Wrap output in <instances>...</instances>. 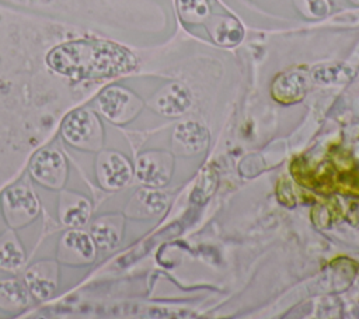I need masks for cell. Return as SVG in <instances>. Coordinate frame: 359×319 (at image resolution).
<instances>
[{
	"instance_id": "5bb4252c",
	"label": "cell",
	"mask_w": 359,
	"mask_h": 319,
	"mask_svg": "<svg viewBox=\"0 0 359 319\" xmlns=\"http://www.w3.org/2000/svg\"><path fill=\"white\" fill-rule=\"evenodd\" d=\"M243 38V28L233 20L223 21L216 30V41L223 45H234Z\"/></svg>"
},
{
	"instance_id": "52a82bcc",
	"label": "cell",
	"mask_w": 359,
	"mask_h": 319,
	"mask_svg": "<svg viewBox=\"0 0 359 319\" xmlns=\"http://www.w3.org/2000/svg\"><path fill=\"white\" fill-rule=\"evenodd\" d=\"M306 91L304 77L297 73L282 74L273 82L272 94L280 103L299 101Z\"/></svg>"
},
{
	"instance_id": "e0dca14e",
	"label": "cell",
	"mask_w": 359,
	"mask_h": 319,
	"mask_svg": "<svg viewBox=\"0 0 359 319\" xmlns=\"http://www.w3.org/2000/svg\"><path fill=\"white\" fill-rule=\"evenodd\" d=\"M27 278H28L29 288L32 289V292H34L36 297H39V298H48V297L52 294L53 285H52L48 280H45V278H42V277H36L32 271L28 273Z\"/></svg>"
},
{
	"instance_id": "8fae6325",
	"label": "cell",
	"mask_w": 359,
	"mask_h": 319,
	"mask_svg": "<svg viewBox=\"0 0 359 319\" xmlns=\"http://www.w3.org/2000/svg\"><path fill=\"white\" fill-rule=\"evenodd\" d=\"M353 76V69L344 63L324 65L313 72V79L318 83H341L348 82Z\"/></svg>"
},
{
	"instance_id": "2e32d148",
	"label": "cell",
	"mask_w": 359,
	"mask_h": 319,
	"mask_svg": "<svg viewBox=\"0 0 359 319\" xmlns=\"http://www.w3.org/2000/svg\"><path fill=\"white\" fill-rule=\"evenodd\" d=\"M90 216V205L87 201L81 200L80 202H77L76 205H73L72 208H69L63 216L65 223L72 225V226H79V225H84L87 222Z\"/></svg>"
},
{
	"instance_id": "ffe728a7",
	"label": "cell",
	"mask_w": 359,
	"mask_h": 319,
	"mask_svg": "<svg viewBox=\"0 0 359 319\" xmlns=\"http://www.w3.org/2000/svg\"><path fill=\"white\" fill-rule=\"evenodd\" d=\"M311 11L317 15H323L327 13L328 10V6H327V1L325 0H307Z\"/></svg>"
},
{
	"instance_id": "8992f818",
	"label": "cell",
	"mask_w": 359,
	"mask_h": 319,
	"mask_svg": "<svg viewBox=\"0 0 359 319\" xmlns=\"http://www.w3.org/2000/svg\"><path fill=\"white\" fill-rule=\"evenodd\" d=\"M130 98V94L122 89H108L100 96L98 104L107 118L115 122H121L125 119Z\"/></svg>"
},
{
	"instance_id": "ba28073f",
	"label": "cell",
	"mask_w": 359,
	"mask_h": 319,
	"mask_svg": "<svg viewBox=\"0 0 359 319\" xmlns=\"http://www.w3.org/2000/svg\"><path fill=\"white\" fill-rule=\"evenodd\" d=\"M191 103L188 90L181 84H171L157 98V108L165 115L182 114Z\"/></svg>"
},
{
	"instance_id": "30bf717a",
	"label": "cell",
	"mask_w": 359,
	"mask_h": 319,
	"mask_svg": "<svg viewBox=\"0 0 359 319\" xmlns=\"http://www.w3.org/2000/svg\"><path fill=\"white\" fill-rule=\"evenodd\" d=\"M6 204L14 212H25L32 216L38 211V201L32 191L25 187H17L7 193Z\"/></svg>"
},
{
	"instance_id": "6da1fadb",
	"label": "cell",
	"mask_w": 359,
	"mask_h": 319,
	"mask_svg": "<svg viewBox=\"0 0 359 319\" xmlns=\"http://www.w3.org/2000/svg\"><path fill=\"white\" fill-rule=\"evenodd\" d=\"M46 62L55 72L80 79H107L135 69V56L123 46L100 39H80L53 48Z\"/></svg>"
},
{
	"instance_id": "3957f363",
	"label": "cell",
	"mask_w": 359,
	"mask_h": 319,
	"mask_svg": "<svg viewBox=\"0 0 359 319\" xmlns=\"http://www.w3.org/2000/svg\"><path fill=\"white\" fill-rule=\"evenodd\" d=\"M97 132L94 117L86 110H77L67 115L62 125L65 139L74 146H88Z\"/></svg>"
},
{
	"instance_id": "9c48e42d",
	"label": "cell",
	"mask_w": 359,
	"mask_h": 319,
	"mask_svg": "<svg viewBox=\"0 0 359 319\" xmlns=\"http://www.w3.org/2000/svg\"><path fill=\"white\" fill-rule=\"evenodd\" d=\"M175 138L180 141V143H182L187 149L189 150H201L206 146L208 143V132L206 129L196 124V122H187V124H181L177 128L175 132Z\"/></svg>"
},
{
	"instance_id": "4fadbf2b",
	"label": "cell",
	"mask_w": 359,
	"mask_h": 319,
	"mask_svg": "<svg viewBox=\"0 0 359 319\" xmlns=\"http://www.w3.org/2000/svg\"><path fill=\"white\" fill-rule=\"evenodd\" d=\"M65 243L66 246L74 249L84 259H93L94 256L93 242L90 236L83 232H69L65 237Z\"/></svg>"
},
{
	"instance_id": "7c38bea8",
	"label": "cell",
	"mask_w": 359,
	"mask_h": 319,
	"mask_svg": "<svg viewBox=\"0 0 359 319\" xmlns=\"http://www.w3.org/2000/svg\"><path fill=\"white\" fill-rule=\"evenodd\" d=\"M178 10L187 21H199L208 15L209 7L206 0H178Z\"/></svg>"
},
{
	"instance_id": "7a4b0ae2",
	"label": "cell",
	"mask_w": 359,
	"mask_h": 319,
	"mask_svg": "<svg viewBox=\"0 0 359 319\" xmlns=\"http://www.w3.org/2000/svg\"><path fill=\"white\" fill-rule=\"evenodd\" d=\"M31 174L36 181L48 187H59L66 176V163L63 156L50 149L38 152L31 160Z\"/></svg>"
},
{
	"instance_id": "d6986e66",
	"label": "cell",
	"mask_w": 359,
	"mask_h": 319,
	"mask_svg": "<svg viewBox=\"0 0 359 319\" xmlns=\"http://www.w3.org/2000/svg\"><path fill=\"white\" fill-rule=\"evenodd\" d=\"M144 202L147 205V209L153 214H160L167 207V197L161 193L157 191H149L146 193Z\"/></svg>"
},
{
	"instance_id": "ac0fdd59",
	"label": "cell",
	"mask_w": 359,
	"mask_h": 319,
	"mask_svg": "<svg viewBox=\"0 0 359 319\" xmlns=\"http://www.w3.org/2000/svg\"><path fill=\"white\" fill-rule=\"evenodd\" d=\"M22 261V254L14 247V245L7 243L1 250H0V264L11 268L17 267Z\"/></svg>"
},
{
	"instance_id": "277c9868",
	"label": "cell",
	"mask_w": 359,
	"mask_h": 319,
	"mask_svg": "<svg viewBox=\"0 0 359 319\" xmlns=\"http://www.w3.org/2000/svg\"><path fill=\"white\" fill-rule=\"evenodd\" d=\"M171 166L165 163L163 156H157L156 153L143 155L137 160L136 173L140 181L150 185H163L170 178Z\"/></svg>"
},
{
	"instance_id": "5b68a950",
	"label": "cell",
	"mask_w": 359,
	"mask_h": 319,
	"mask_svg": "<svg viewBox=\"0 0 359 319\" xmlns=\"http://www.w3.org/2000/svg\"><path fill=\"white\" fill-rule=\"evenodd\" d=\"M101 178L108 188H119L130 178V166L119 153H105L100 163Z\"/></svg>"
},
{
	"instance_id": "44dd1931",
	"label": "cell",
	"mask_w": 359,
	"mask_h": 319,
	"mask_svg": "<svg viewBox=\"0 0 359 319\" xmlns=\"http://www.w3.org/2000/svg\"><path fill=\"white\" fill-rule=\"evenodd\" d=\"M352 1H358L359 3V0H352Z\"/></svg>"
},
{
	"instance_id": "9a60e30c",
	"label": "cell",
	"mask_w": 359,
	"mask_h": 319,
	"mask_svg": "<svg viewBox=\"0 0 359 319\" xmlns=\"http://www.w3.org/2000/svg\"><path fill=\"white\" fill-rule=\"evenodd\" d=\"M91 235L95 243L102 249H111L118 242V233L114 230V228L105 223H95L91 228Z\"/></svg>"
}]
</instances>
